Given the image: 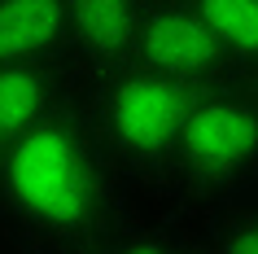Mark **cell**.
Wrapping results in <instances>:
<instances>
[{
    "mask_svg": "<svg viewBox=\"0 0 258 254\" xmlns=\"http://www.w3.org/2000/svg\"><path fill=\"white\" fill-rule=\"evenodd\" d=\"M145 0H66V62L88 75L127 66L136 53Z\"/></svg>",
    "mask_w": 258,
    "mask_h": 254,
    "instance_id": "obj_5",
    "label": "cell"
},
{
    "mask_svg": "<svg viewBox=\"0 0 258 254\" xmlns=\"http://www.w3.org/2000/svg\"><path fill=\"white\" fill-rule=\"evenodd\" d=\"M79 106L66 62H0V145Z\"/></svg>",
    "mask_w": 258,
    "mask_h": 254,
    "instance_id": "obj_6",
    "label": "cell"
},
{
    "mask_svg": "<svg viewBox=\"0 0 258 254\" xmlns=\"http://www.w3.org/2000/svg\"><path fill=\"white\" fill-rule=\"evenodd\" d=\"M202 250L206 254H258V197L228 206Z\"/></svg>",
    "mask_w": 258,
    "mask_h": 254,
    "instance_id": "obj_10",
    "label": "cell"
},
{
    "mask_svg": "<svg viewBox=\"0 0 258 254\" xmlns=\"http://www.w3.org/2000/svg\"><path fill=\"white\" fill-rule=\"evenodd\" d=\"M236 66H258V0H188Z\"/></svg>",
    "mask_w": 258,
    "mask_h": 254,
    "instance_id": "obj_8",
    "label": "cell"
},
{
    "mask_svg": "<svg viewBox=\"0 0 258 254\" xmlns=\"http://www.w3.org/2000/svg\"><path fill=\"white\" fill-rule=\"evenodd\" d=\"M188 101V88L127 62L92 75L88 92L79 96V114L92 127L96 145L122 171V180H166Z\"/></svg>",
    "mask_w": 258,
    "mask_h": 254,
    "instance_id": "obj_3",
    "label": "cell"
},
{
    "mask_svg": "<svg viewBox=\"0 0 258 254\" xmlns=\"http://www.w3.org/2000/svg\"><path fill=\"white\" fill-rule=\"evenodd\" d=\"M122 171L79 106L0 145V219L40 254H88L122 228Z\"/></svg>",
    "mask_w": 258,
    "mask_h": 254,
    "instance_id": "obj_1",
    "label": "cell"
},
{
    "mask_svg": "<svg viewBox=\"0 0 258 254\" xmlns=\"http://www.w3.org/2000/svg\"><path fill=\"white\" fill-rule=\"evenodd\" d=\"M249 88H254V96H258V75H254V83H249Z\"/></svg>",
    "mask_w": 258,
    "mask_h": 254,
    "instance_id": "obj_11",
    "label": "cell"
},
{
    "mask_svg": "<svg viewBox=\"0 0 258 254\" xmlns=\"http://www.w3.org/2000/svg\"><path fill=\"white\" fill-rule=\"evenodd\" d=\"M88 254H206L188 232L166 224H122Z\"/></svg>",
    "mask_w": 258,
    "mask_h": 254,
    "instance_id": "obj_9",
    "label": "cell"
},
{
    "mask_svg": "<svg viewBox=\"0 0 258 254\" xmlns=\"http://www.w3.org/2000/svg\"><path fill=\"white\" fill-rule=\"evenodd\" d=\"M0 62H66V0H0Z\"/></svg>",
    "mask_w": 258,
    "mask_h": 254,
    "instance_id": "obj_7",
    "label": "cell"
},
{
    "mask_svg": "<svg viewBox=\"0 0 258 254\" xmlns=\"http://www.w3.org/2000/svg\"><path fill=\"white\" fill-rule=\"evenodd\" d=\"M132 62L188 92H206L215 83L241 79V66L232 62V53L219 44V35L202 22V14L188 0H149L145 5Z\"/></svg>",
    "mask_w": 258,
    "mask_h": 254,
    "instance_id": "obj_4",
    "label": "cell"
},
{
    "mask_svg": "<svg viewBox=\"0 0 258 254\" xmlns=\"http://www.w3.org/2000/svg\"><path fill=\"white\" fill-rule=\"evenodd\" d=\"M145 5H149V0H145Z\"/></svg>",
    "mask_w": 258,
    "mask_h": 254,
    "instance_id": "obj_12",
    "label": "cell"
},
{
    "mask_svg": "<svg viewBox=\"0 0 258 254\" xmlns=\"http://www.w3.org/2000/svg\"><path fill=\"white\" fill-rule=\"evenodd\" d=\"M166 180L219 211L258 197V96L245 79L192 92Z\"/></svg>",
    "mask_w": 258,
    "mask_h": 254,
    "instance_id": "obj_2",
    "label": "cell"
}]
</instances>
